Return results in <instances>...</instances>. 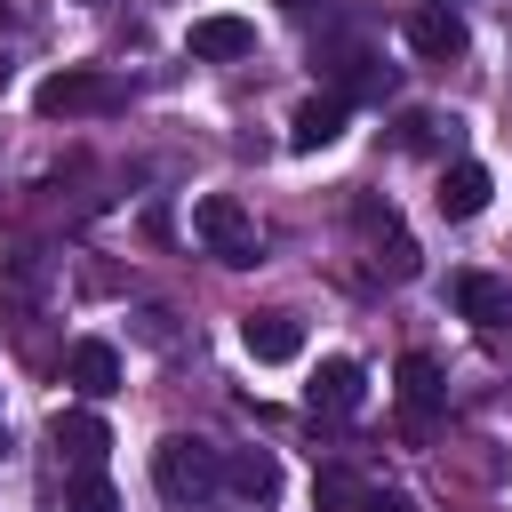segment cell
Returning a JSON list of instances; mask_svg holds the SVG:
<instances>
[{
	"label": "cell",
	"instance_id": "1",
	"mask_svg": "<svg viewBox=\"0 0 512 512\" xmlns=\"http://www.w3.org/2000/svg\"><path fill=\"white\" fill-rule=\"evenodd\" d=\"M152 488H160L176 512H200V504L224 488V456H216L208 440H192V432H168V440L152 448Z\"/></svg>",
	"mask_w": 512,
	"mask_h": 512
},
{
	"label": "cell",
	"instance_id": "2",
	"mask_svg": "<svg viewBox=\"0 0 512 512\" xmlns=\"http://www.w3.org/2000/svg\"><path fill=\"white\" fill-rule=\"evenodd\" d=\"M192 232H200V248L216 256V264H256V216L232 200V192H208L200 208H192Z\"/></svg>",
	"mask_w": 512,
	"mask_h": 512
},
{
	"label": "cell",
	"instance_id": "3",
	"mask_svg": "<svg viewBox=\"0 0 512 512\" xmlns=\"http://www.w3.org/2000/svg\"><path fill=\"white\" fill-rule=\"evenodd\" d=\"M32 104H40L48 120H72V112H112V104H120V80H104V72H48V80L32 88Z\"/></svg>",
	"mask_w": 512,
	"mask_h": 512
},
{
	"label": "cell",
	"instance_id": "4",
	"mask_svg": "<svg viewBox=\"0 0 512 512\" xmlns=\"http://www.w3.org/2000/svg\"><path fill=\"white\" fill-rule=\"evenodd\" d=\"M368 400V376H360V360H344V352H328L320 368H312V384H304V408L312 416H352Z\"/></svg>",
	"mask_w": 512,
	"mask_h": 512
},
{
	"label": "cell",
	"instance_id": "5",
	"mask_svg": "<svg viewBox=\"0 0 512 512\" xmlns=\"http://www.w3.org/2000/svg\"><path fill=\"white\" fill-rule=\"evenodd\" d=\"M48 440H56V456L88 480V472H104V448H112V432H104V416H88V408H64L56 424H48Z\"/></svg>",
	"mask_w": 512,
	"mask_h": 512
},
{
	"label": "cell",
	"instance_id": "6",
	"mask_svg": "<svg viewBox=\"0 0 512 512\" xmlns=\"http://www.w3.org/2000/svg\"><path fill=\"white\" fill-rule=\"evenodd\" d=\"M184 48H192L200 64H240V56H256V24H248V16H200V24L184 32Z\"/></svg>",
	"mask_w": 512,
	"mask_h": 512
},
{
	"label": "cell",
	"instance_id": "7",
	"mask_svg": "<svg viewBox=\"0 0 512 512\" xmlns=\"http://www.w3.org/2000/svg\"><path fill=\"white\" fill-rule=\"evenodd\" d=\"M240 344H248V360L288 368V360L304 352V328H296V312H248V320H240Z\"/></svg>",
	"mask_w": 512,
	"mask_h": 512
},
{
	"label": "cell",
	"instance_id": "8",
	"mask_svg": "<svg viewBox=\"0 0 512 512\" xmlns=\"http://www.w3.org/2000/svg\"><path fill=\"white\" fill-rule=\"evenodd\" d=\"M344 112H352V104H344L336 88L304 96V104H296V120H288V152H320V144H336V136H344Z\"/></svg>",
	"mask_w": 512,
	"mask_h": 512
},
{
	"label": "cell",
	"instance_id": "9",
	"mask_svg": "<svg viewBox=\"0 0 512 512\" xmlns=\"http://www.w3.org/2000/svg\"><path fill=\"white\" fill-rule=\"evenodd\" d=\"M408 48H416L424 64L464 56V16H456V8H416V16H408Z\"/></svg>",
	"mask_w": 512,
	"mask_h": 512
},
{
	"label": "cell",
	"instance_id": "10",
	"mask_svg": "<svg viewBox=\"0 0 512 512\" xmlns=\"http://www.w3.org/2000/svg\"><path fill=\"white\" fill-rule=\"evenodd\" d=\"M488 192H496V184H488V168H480V160H456V168H440V192H432V200H440V216H448V224H464V216H480V208H488Z\"/></svg>",
	"mask_w": 512,
	"mask_h": 512
},
{
	"label": "cell",
	"instance_id": "11",
	"mask_svg": "<svg viewBox=\"0 0 512 512\" xmlns=\"http://www.w3.org/2000/svg\"><path fill=\"white\" fill-rule=\"evenodd\" d=\"M64 368H72V392H80V400H104V392H120V352H112L104 336H80Z\"/></svg>",
	"mask_w": 512,
	"mask_h": 512
},
{
	"label": "cell",
	"instance_id": "12",
	"mask_svg": "<svg viewBox=\"0 0 512 512\" xmlns=\"http://www.w3.org/2000/svg\"><path fill=\"white\" fill-rule=\"evenodd\" d=\"M440 400H448L440 360H432V352H408V360H400V408H408V424H432Z\"/></svg>",
	"mask_w": 512,
	"mask_h": 512
},
{
	"label": "cell",
	"instance_id": "13",
	"mask_svg": "<svg viewBox=\"0 0 512 512\" xmlns=\"http://www.w3.org/2000/svg\"><path fill=\"white\" fill-rule=\"evenodd\" d=\"M456 304H464L472 328H512V280H496V272H464Z\"/></svg>",
	"mask_w": 512,
	"mask_h": 512
},
{
	"label": "cell",
	"instance_id": "14",
	"mask_svg": "<svg viewBox=\"0 0 512 512\" xmlns=\"http://www.w3.org/2000/svg\"><path fill=\"white\" fill-rule=\"evenodd\" d=\"M224 488H232V496H248V504H272L280 464H272L264 448H232V456H224Z\"/></svg>",
	"mask_w": 512,
	"mask_h": 512
},
{
	"label": "cell",
	"instance_id": "15",
	"mask_svg": "<svg viewBox=\"0 0 512 512\" xmlns=\"http://www.w3.org/2000/svg\"><path fill=\"white\" fill-rule=\"evenodd\" d=\"M72 512H120V496H112V480H104V472H88V480L72 488Z\"/></svg>",
	"mask_w": 512,
	"mask_h": 512
},
{
	"label": "cell",
	"instance_id": "16",
	"mask_svg": "<svg viewBox=\"0 0 512 512\" xmlns=\"http://www.w3.org/2000/svg\"><path fill=\"white\" fill-rule=\"evenodd\" d=\"M432 136H440V120H432V112H408V128H400V144H416V152H424Z\"/></svg>",
	"mask_w": 512,
	"mask_h": 512
},
{
	"label": "cell",
	"instance_id": "17",
	"mask_svg": "<svg viewBox=\"0 0 512 512\" xmlns=\"http://www.w3.org/2000/svg\"><path fill=\"white\" fill-rule=\"evenodd\" d=\"M360 512H416V504H408L400 488H368V504H360Z\"/></svg>",
	"mask_w": 512,
	"mask_h": 512
},
{
	"label": "cell",
	"instance_id": "18",
	"mask_svg": "<svg viewBox=\"0 0 512 512\" xmlns=\"http://www.w3.org/2000/svg\"><path fill=\"white\" fill-rule=\"evenodd\" d=\"M280 8H288V16H312V8H320V0H280Z\"/></svg>",
	"mask_w": 512,
	"mask_h": 512
},
{
	"label": "cell",
	"instance_id": "19",
	"mask_svg": "<svg viewBox=\"0 0 512 512\" xmlns=\"http://www.w3.org/2000/svg\"><path fill=\"white\" fill-rule=\"evenodd\" d=\"M0 80H8V64H0Z\"/></svg>",
	"mask_w": 512,
	"mask_h": 512
},
{
	"label": "cell",
	"instance_id": "20",
	"mask_svg": "<svg viewBox=\"0 0 512 512\" xmlns=\"http://www.w3.org/2000/svg\"><path fill=\"white\" fill-rule=\"evenodd\" d=\"M0 448H8V440H0Z\"/></svg>",
	"mask_w": 512,
	"mask_h": 512
}]
</instances>
